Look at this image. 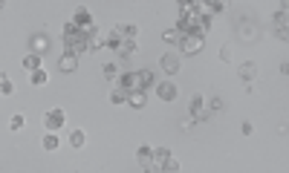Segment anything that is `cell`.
<instances>
[{"mask_svg":"<svg viewBox=\"0 0 289 173\" xmlns=\"http://www.w3.org/2000/svg\"><path fill=\"white\" fill-rule=\"evenodd\" d=\"M58 70H61L64 75H70L78 70V55H70V52H64L61 55V61H58Z\"/></svg>","mask_w":289,"mask_h":173,"instance_id":"7","label":"cell"},{"mask_svg":"<svg viewBox=\"0 0 289 173\" xmlns=\"http://www.w3.org/2000/svg\"><path fill=\"white\" fill-rule=\"evenodd\" d=\"M116 84L122 87V90H127V92L142 90V78H139V70H127V73H122V75L116 78Z\"/></svg>","mask_w":289,"mask_h":173,"instance_id":"5","label":"cell"},{"mask_svg":"<svg viewBox=\"0 0 289 173\" xmlns=\"http://www.w3.org/2000/svg\"><path fill=\"white\" fill-rule=\"evenodd\" d=\"M151 159H154V147L142 145V147H139V150H136V162L142 164V167H144V164H148V162H151Z\"/></svg>","mask_w":289,"mask_h":173,"instance_id":"19","label":"cell"},{"mask_svg":"<svg viewBox=\"0 0 289 173\" xmlns=\"http://www.w3.org/2000/svg\"><path fill=\"white\" fill-rule=\"evenodd\" d=\"M122 41H125V38L119 35L116 29H113V32H110V35L104 38V49H110V52H116V49H119V44H122Z\"/></svg>","mask_w":289,"mask_h":173,"instance_id":"20","label":"cell"},{"mask_svg":"<svg viewBox=\"0 0 289 173\" xmlns=\"http://www.w3.org/2000/svg\"><path fill=\"white\" fill-rule=\"evenodd\" d=\"M29 84H32V87H46V84H49V73H46L44 66H41V70H32V73H29Z\"/></svg>","mask_w":289,"mask_h":173,"instance_id":"12","label":"cell"},{"mask_svg":"<svg viewBox=\"0 0 289 173\" xmlns=\"http://www.w3.org/2000/svg\"><path fill=\"white\" fill-rule=\"evenodd\" d=\"M162 41H165V44H177V41H180V32H177V26L168 29V32L162 35Z\"/></svg>","mask_w":289,"mask_h":173,"instance_id":"28","label":"cell"},{"mask_svg":"<svg viewBox=\"0 0 289 173\" xmlns=\"http://www.w3.org/2000/svg\"><path fill=\"white\" fill-rule=\"evenodd\" d=\"M41 55L38 52H29V55H23V70H26V73H32V70H41Z\"/></svg>","mask_w":289,"mask_h":173,"instance_id":"17","label":"cell"},{"mask_svg":"<svg viewBox=\"0 0 289 173\" xmlns=\"http://www.w3.org/2000/svg\"><path fill=\"white\" fill-rule=\"evenodd\" d=\"M26 127V116H23V113H18V116H12L9 119V130L12 133H18V130H23Z\"/></svg>","mask_w":289,"mask_h":173,"instance_id":"23","label":"cell"},{"mask_svg":"<svg viewBox=\"0 0 289 173\" xmlns=\"http://www.w3.org/2000/svg\"><path fill=\"white\" fill-rule=\"evenodd\" d=\"M99 49H104L101 38L99 35H90V38H87V52H99Z\"/></svg>","mask_w":289,"mask_h":173,"instance_id":"25","label":"cell"},{"mask_svg":"<svg viewBox=\"0 0 289 173\" xmlns=\"http://www.w3.org/2000/svg\"><path fill=\"white\" fill-rule=\"evenodd\" d=\"M162 170H168V173H177V170H182V164H180V162H177V159L171 156V159H168V162L162 164Z\"/></svg>","mask_w":289,"mask_h":173,"instance_id":"27","label":"cell"},{"mask_svg":"<svg viewBox=\"0 0 289 173\" xmlns=\"http://www.w3.org/2000/svg\"><path fill=\"white\" fill-rule=\"evenodd\" d=\"M32 52H38V55L49 52V35H35L32 38Z\"/></svg>","mask_w":289,"mask_h":173,"instance_id":"15","label":"cell"},{"mask_svg":"<svg viewBox=\"0 0 289 173\" xmlns=\"http://www.w3.org/2000/svg\"><path fill=\"white\" fill-rule=\"evenodd\" d=\"M107 101L113 104V107H122V104H127V90H122V87L116 84V90L107 95Z\"/></svg>","mask_w":289,"mask_h":173,"instance_id":"16","label":"cell"},{"mask_svg":"<svg viewBox=\"0 0 289 173\" xmlns=\"http://www.w3.org/2000/svg\"><path fill=\"white\" fill-rule=\"evenodd\" d=\"M3 6H6V0H0V12H3Z\"/></svg>","mask_w":289,"mask_h":173,"instance_id":"34","label":"cell"},{"mask_svg":"<svg viewBox=\"0 0 289 173\" xmlns=\"http://www.w3.org/2000/svg\"><path fill=\"white\" fill-rule=\"evenodd\" d=\"M203 41H206V38L199 35V32H188V35H180L177 44H180L182 55H197L199 49H203Z\"/></svg>","mask_w":289,"mask_h":173,"instance_id":"3","label":"cell"},{"mask_svg":"<svg viewBox=\"0 0 289 173\" xmlns=\"http://www.w3.org/2000/svg\"><path fill=\"white\" fill-rule=\"evenodd\" d=\"M72 23L81 29L84 35L90 38V35H99V26H96V20H93V12L90 9H84V6H78V9L72 12Z\"/></svg>","mask_w":289,"mask_h":173,"instance_id":"1","label":"cell"},{"mask_svg":"<svg viewBox=\"0 0 289 173\" xmlns=\"http://www.w3.org/2000/svg\"><path fill=\"white\" fill-rule=\"evenodd\" d=\"M240 78H246V81H252V78H257V66H254L252 61H246V64L240 66Z\"/></svg>","mask_w":289,"mask_h":173,"instance_id":"22","label":"cell"},{"mask_svg":"<svg viewBox=\"0 0 289 173\" xmlns=\"http://www.w3.org/2000/svg\"><path fill=\"white\" fill-rule=\"evenodd\" d=\"M41 147H44L46 153H55V150L61 147V139H58V133H49V130H46L44 139H41Z\"/></svg>","mask_w":289,"mask_h":173,"instance_id":"10","label":"cell"},{"mask_svg":"<svg viewBox=\"0 0 289 173\" xmlns=\"http://www.w3.org/2000/svg\"><path fill=\"white\" fill-rule=\"evenodd\" d=\"M188 3H191V6H194V9H203V6H206L208 0H188Z\"/></svg>","mask_w":289,"mask_h":173,"instance_id":"32","label":"cell"},{"mask_svg":"<svg viewBox=\"0 0 289 173\" xmlns=\"http://www.w3.org/2000/svg\"><path fill=\"white\" fill-rule=\"evenodd\" d=\"M177 3H180V9H185V6H191L188 0H177Z\"/></svg>","mask_w":289,"mask_h":173,"instance_id":"33","label":"cell"},{"mask_svg":"<svg viewBox=\"0 0 289 173\" xmlns=\"http://www.w3.org/2000/svg\"><path fill=\"white\" fill-rule=\"evenodd\" d=\"M275 23H278V26H286V9H280L278 15H275Z\"/></svg>","mask_w":289,"mask_h":173,"instance_id":"29","label":"cell"},{"mask_svg":"<svg viewBox=\"0 0 289 173\" xmlns=\"http://www.w3.org/2000/svg\"><path fill=\"white\" fill-rule=\"evenodd\" d=\"M240 130H243V136H252V133H254V127H252V124H249V121H246V124H243V127H240Z\"/></svg>","mask_w":289,"mask_h":173,"instance_id":"31","label":"cell"},{"mask_svg":"<svg viewBox=\"0 0 289 173\" xmlns=\"http://www.w3.org/2000/svg\"><path fill=\"white\" fill-rule=\"evenodd\" d=\"M84 145H87V133H84V130H72V133H70V147L81 150Z\"/></svg>","mask_w":289,"mask_h":173,"instance_id":"18","label":"cell"},{"mask_svg":"<svg viewBox=\"0 0 289 173\" xmlns=\"http://www.w3.org/2000/svg\"><path fill=\"white\" fill-rule=\"evenodd\" d=\"M159 66H162V73L177 75L180 73V58H177V55H162V58H159Z\"/></svg>","mask_w":289,"mask_h":173,"instance_id":"9","label":"cell"},{"mask_svg":"<svg viewBox=\"0 0 289 173\" xmlns=\"http://www.w3.org/2000/svg\"><path fill=\"white\" fill-rule=\"evenodd\" d=\"M116 32L125 38V41H136V38H139V26H136V23H119Z\"/></svg>","mask_w":289,"mask_h":173,"instance_id":"13","label":"cell"},{"mask_svg":"<svg viewBox=\"0 0 289 173\" xmlns=\"http://www.w3.org/2000/svg\"><path fill=\"white\" fill-rule=\"evenodd\" d=\"M220 58H223V61H232V49H228V46H223V52H220Z\"/></svg>","mask_w":289,"mask_h":173,"instance_id":"30","label":"cell"},{"mask_svg":"<svg viewBox=\"0 0 289 173\" xmlns=\"http://www.w3.org/2000/svg\"><path fill=\"white\" fill-rule=\"evenodd\" d=\"M64 52H70V55H84L87 52V35H84L81 29H78L75 35L64 38Z\"/></svg>","mask_w":289,"mask_h":173,"instance_id":"4","label":"cell"},{"mask_svg":"<svg viewBox=\"0 0 289 173\" xmlns=\"http://www.w3.org/2000/svg\"><path fill=\"white\" fill-rule=\"evenodd\" d=\"M133 3H139V0H133Z\"/></svg>","mask_w":289,"mask_h":173,"instance_id":"35","label":"cell"},{"mask_svg":"<svg viewBox=\"0 0 289 173\" xmlns=\"http://www.w3.org/2000/svg\"><path fill=\"white\" fill-rule=\"evenodd\" d=\"M191 116H194V121H208V110H206L203 95H197V98L191 101Z\"/></svg>","mask_w":289,"mask_h":173,"instance_id":"8","label":"cell"},{"mask_svg":"<svg viewBox=\"0 0 289 173\" xmlns=\"http://www.w3.org/2000/svg\"><path fill=\"white\" fill-rule=\"evenodd\" d=\"M139 78H142V90H154L156 87V73L154 70H139Z\"/></svg>","mask_w":289,"mask_h":173,"instance_id":"14","label":"cell"},{"mask_svg":"<svg viewBox=\"0 0 289 173\" xmlns=\"http://www.w3.org/2000/svg\"><path fill=\"white\" fill-rule=\"evenodd\" d=\"M44 130H49V133H61L64 127H67V113H64L61 107H52L44 113Z\"/></svg>","mask_w":289,"mask_h":173,"instance_id":"2","label":"cell"},{"mask_svg":"<svg viewBox=\"0 0 289 173\" xmlns=\"http://www.w3.org/2000/svg\"><path fill=\"white\" fill-rule=\"evenodd\" d=\"M133 52H136V41H122L116 49V55H122V58H130Z\"/></svg>","mask_w":289,"mask_h":173,"instance_id":"21","label":"cell"},{"mask_svg":"<svg viewBox=\"0 0 289 173\" xmlns=\"http://www.w3.org/2000/svg\"><path fill=\"white\" fill-rule=\"evenodd\" d=\"M127 104L133 110H142L144 104H148V92L144 90H136V92H127Z\"/></svg>","mask_w":289,"mask_h":173,"instance_id":"11","label":"cell"},{"mask_svg":"<svg viewBox=\"0 0 289 173\" xmlns=\"http://www.w3.org/2000/svg\"><path fill=\"white\" fill-rule=\"evenodd\" d=\"M0 95H15V84L9 81V75L0 73Z\"/></svg>","mask_w":289,"mask_h":173,"instance_id":"24","label":"cell"},{"mask_svg":"<svg viewBox=\"0 0 289 173\" xmlns=\"http://www.w3.org/2000/svg\"><path fill=\"white\" fill-rule=\"evenodd\" d=\"M101 70H104V78H107V81H116V78H119V70H116V64H104Z\"/></svg>","mask_w":289,"mask_h":173,"instance_id":"26","label":"cell"},{"mask_svg":"<svg viewBox=\"0 0 289 173\" xmlns=\"http://www.w3.org/2000/svg\"><path fill=\"white\" fill-rule=\"evenodd\" d=\"M156 98L159 101H177L180 98V90H177V84H171V81H156Z\"/></svg>","mask_w":289,"mask_h":173,"instance_id":"6","label":"cell"}]
</instances>
